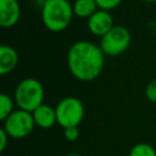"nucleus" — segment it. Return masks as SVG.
Instances as JSON below:
<instances>
[{"label": "nucleus", "instance_id": "obj_1", "mask_svg": "<svg viewBox=\"0 0 156 156\" xmlns=\"http://www.w3.org/2000/svg\"><path fill=\"white\" fill-rule=\"evenodd\" d=\"M105 57L100 45L89 40H78L67 51V67L76 79L90 82L101 74Z\"/></svg>", "mask_w": 156, "mask_h": 156}, {"label": "nucleus", "instance_id": "obj_2", "mask_svg": "<svg viewBox=\"0 0 156 156\" xmlns=\"http://www.w3.org/2000/svg\"><path fill=\"white\" fill-rule=\"evenodd\" d=\"M73 16V6L69 0H44L41 4V22L52 33L67 29Z\"/></svg>", "mask_w": 156, "mask_h": 156}, {"label": "nucleus", "instance_id": "obj_3", "mask_svg": "<svg viewBox=\"0 0 156 156\" xmlns=\"http://www.w3.org/2000/svg\"><path fill=\"white\" fill-rule=\"evenodd\" d=\"M44 87L37 78H24L15 88L13 99L20 110L33 112L44 104Z\"/></svg>", "mask_w": 156, "mask_h": 156}, {"label": "nucleus", "instance_id": "obj_4", "mask_svg": "<svg viewBox=\"0 0 156 156\" xmlns=\"http://www.w3.org/2000/svg\"><path fill=\"white\" fill-rule=\"evenodd\" d=\"M55 110L57 124L63 129L69 127H79L85 115V108L82 100L76 96H65L56 104Z\"/></svg>", "mask_w": 156, "mask_h": 156}, {"label": "nucleus", "instance_id": "obj_5", "mask_svg": "<svg viewBox=\"0 0 156 156\" xmlns=\"http://www.w3.org/2000/svg\"><path fill=\"white\" fill-rule=\"evenodd\" d=\"M132 43V34L124 26L115 24L113 28L100 38V48L105 56L116 57L127 51Z\"/></svg>", "mask_w": 156, "mask_h": 156}, {"label": "nucleus", "instance_id": "obj_6", "mask_svg": "<svg viewBox=\"0 0 156 156\" xmlns=\"http://www.w3.org/2000/svg\"><path fill=\"white\" fill-rule=\"evenodd\" d=\"M35 127L32 112L23 110H15L5 121H2V129L12 139H23L28 136Z\"/></svg>", "mask_w": 156, "mask_h": 156}, {"label": "nucleus", "instance_id": "obj_7", "mask_svg": "<svg viewBox=\"0 0 156 156\" xmlns=\"http://www.w3.org/2000/svg\"><path fill=\"white\" fill-rule=\"evenodd\" d=\"M87 26H88V30L93 35L102 38L106 33H108L113 28L115 23L110 11L99 9L94 15H91L87 20Z\"/></svg>", "mask_w": 156, "mask_h": 156}, {"label": "nucleus", "instance_id": "obj_8", "mask_svg": "<svg viewBox=\"0 0 156 156\" xmlns=\"http://www.w3.org/2000/svg\"><path fill=\"white\" fill-rule=\"evenodd\" d=\"M21 18V5L18 0H0V26L11 28Z\"/></svg>", "mask_w": 156, "mask_h": 156}, {"label": "nucleus", "instance_id": "obj_9", "mask_svg": "<svg viewBox=\"0 0 156 156\" xmlns=\"http://www.w3.org/2000/svg\"><path fill=\"white\" fill-rule=\"evenodd\" d=\"M32 115H33L35 126L41 129H49L57 123L55 107H51L46 104L40 105L38 108H35L32 112Z\"/></svg>", "mask_w": 156, "mask_h": 156}, {"label": "nucleus", "instance_id": "obj_10", "mask_svg": "<svg viewBox=\"0 0 156 156\" xmlns=\"http://www.w3.org/2000/svg\"><path fill=\"white\" fill-rule=\"evenodd\" d=\"M20 56L16 49H13L10 45L2 44L0 48V74L5 76L12 72L17 63H18Z\"/></svg>", "mask_w": 156, "mask_h": 156}, {"label": "nucleus", "instance_id": "obj_11", "mask_svg": "<svg viewBox=\"0 0 156 156\" xmlns=\"http://www.w3.org/2000/svg\"><path fill=\"white\" fill-rule=\"evenodd\" d=\"M72 6H73L74 16L85 20H88L91 15H94L99 10L95 0H74L72 2Z\"/></svg>", "mask_w": 156, "mask_h": 156}, {"label": "nucleus", "instance_id": "obj_12", "mask_svg": "<svg viewBox=\"0 0 156 156\" xmlns=\"http://www.w3.org/2000/svg\"><path fill=\"white\" fill-rule=\"evenodd\" d=\"M15 99L6 93H1L0 95V119L5 121L13 111H15Z\"/></svg>", "mask_w": 156, "mask_h": 156}, {"label": "nucleus", "instance_id": "obj_13", "mask_svg": "<svg viewBox=\"0 0 156 156\" xmlns=\"http://www.w3.org/2000/svg\"><path fill=\"white\" fill-rule=\"evenodd\" d=\"M128 156H156V150L147 143H138L132 146Z\"/></svg>", "mask_w": 156, "mask_h": 156}, {"label": "nucleus", "instance_id": "obj_14", "mask_svg": "<svg viewBox=\"0 0 156 156\" xmlns=\"http://www.w3.org/2000/svg\"><path fill=\"white\" fill-rule=\"evenodd\" d=\"M98 4V7L100 10H105V11H111L117 9L123 0H95Z\"/></svg>", "mask_w": 156, "mask_h": 156}, {"label": "nucleus", "instance_id": "obj_15", "mask_svg": "<svg viewBox=\"0 0 156 156\" xmlns=\"http://www.w3.org/2000/svg\"><path fill=\"white\" fill-rule=\"evenodd\" d=\"M145 96L150 102L156 104V78L151 79L145 88Z\"/></svg>", "mask_w": 156, "mask_h": 156}, {"label": "nucleus", "instance_id": "obj_16", "mask_svg": "<svg viewBox=\"0 0 156 156\" xmlns=\"http://www.w3.org/2000/svg\"><path fill=\"white\" fill-rule=\"evenodd\" d=\"M63 136L67 141H76L79 138V129L78 127H69V128H65L63 129Z\"/></svg>", "mask_w": 156, "mask_h": 156}, {"label": "nucleus", "instance_id": "obj_17", "mask_svg": "<svg viewBox=\"0 0 156 156\" xmlns=\"http://www.w3.org/2000/svg\"><path fill=\"white\" fill-rule=\"evenodd\" d=\"M9 140H10L9 134L1 128V129H0V152H2V151L6 149V145H7Z\"/></svg>", "mask_w": 156, "mask_h": 156}, {"label": "nucleus", "instance_id": "obj_18", "mask_svg": "<svg viewBox=\"0 0 156 156\" xmlns=\"http://www.w3.org/2000/svg\"><path fill=\"white\" fill-rule=\"evenodd\" d=\"M65 156H83V155H80V154H78V152H69V154H67V155H65Z\"/></svg>", "mask_w": 156, "mask_h": 156}, {"label": "nucleus", "instance_id": "obj_19", "mask_svg": "<svg viewBox=\"0 0 156 156\" xmlns=\"http://www.w3.org/2000/svg\"><path fill=\"white\" fill-rule=\"evenodd\" d=\"M145 2H156V0H143Z\"/></svg>", "mask_w": 156, "mask_h": 156}]
</instances>
